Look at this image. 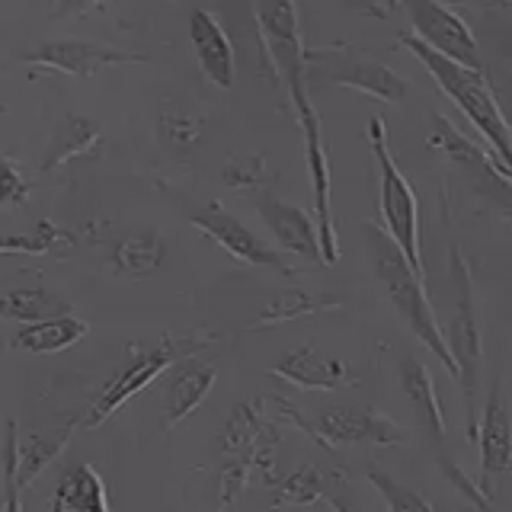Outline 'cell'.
<instances>
[{
  "label": "cell",
  "mask_w": 512,
  "mask_h": 512,
  "mask_svg": "<svg viewBox=\"0 0 512 512\" xmlns=\"http://www.w3.org/2000/svg\"><path fill=\"white\" fill-rule=\"evenodd\" d=\"M410 52L423 61V68L436 77V84L442 87V93L452 100L464 116L471 119V125L477 128L484 141L490 144V151L496 157V167L512 176V128L503 116L500 103H496L493 90L487 87V80L480 71L464 68L458 61H448L445 55L432 52V48L416 39V36H400Z\"/></svg>",
  "instance_id": "1"
},
{
  "label": "cell",
  "mask_w": 512,
  "mask_h": 512,
  "mask_svg": "<svg viewBox=\"0 0 512 512\" xmlns=\"http://www.w3.org/2000/svg\"><path fill=\"white\" fill-rule=\"evenodd\" d=\"M372 256H375L378 279L384 285V292H388L391 304L397 308V314L407 320V327L420 336L432 352H436L448 372L458 375V365L452 359V352H448V343L436 324V314H432V304L423 292V276L413 272V266L404 260V253L397 250L394 240L381 231L372 234Z\"/></svg>",
  "instance_id": "2"
},
{
  "label": "cell",
  "mask_w": 512,
  "mask_h": 512,
  "mask_svg": "<svg viewBox=\"0 0 512 512\" xmlns=\"http://www.w3.org/2000/svg\"><path fill=\"white\" fill-rule=\"evenodd\" d=\"M368 138H372V151L378 160L381 173V218H384V234H388L397 250L404 253V260L413 266V272L423 276V260H420V205H416V192L407 183V176L397 170L394 157L388 151V128H384L381 116H372L368 122Z\"/></svg>",
  "instance_id": "3"
},
{
  "label": "cell",
  "mask_w": 512,
  "mask_h": 512,
  "mask_svg": "<svg viewBox=\"0 0 512 512\" xmlns=\"http://www.w3.org/2000/svg\"><path fill=\"white\" fill-rule=\"evenodd\" d=\"M452 279L458 288L455 314H452V330H448V352L458 365V378L464 388V400H468V432L474 439L477 432V400H480V365H484V340H480L477 317H474V295H471V276L464 266L461 253H452Z\"/></svg>",
  "instance_id": "4"
},
{
  "label": "cell",
  "mask_w": 512,
  "mask_h": 512,
  "mask_svg": "<svg viewBox=\"0 0 512 512\" xmlns=\"http://www.w3.org/2000/svg\"><path fill=\"white\" fill-rule=\"evenodd\" d=\"M256 23L263 29V39L269 48V58L276 64V74L292 96L295 109L308 106V61H304L301 45V26H298V7L295 0H256Z\"/></svg>",
  "instance_id": "5"
},
{
  "label": "cell",
  "mask_w": 512,
  "mask_h": 512,
  "mask_svg": "<svg viewBox=\"0 0 512 512\" xmlns=\"http://www.w3.org/2000/svg\"><path fill=\"white\" fill-rule=\"evenodd\" d=\"M192 343H183V340H167L160 343L148 352H141V356H135L132 362H128L122 372L116 378L106 381V388L93 397V404L84 416V426L93 429V426H103L106 420L116 410H122L128 400H132L135 394H141L144 388H151V384L167 372L170 365H176L180 359L189 356Z\"/></svg>",
  "instance_id": "6"
},
{
  "label": "cell",
  "mask_w": 512,
  "mask_h": 512,
  "mask_svg": "<svg viewBox=\"0 0 512 512\" xmlns=\"http://www.w3.org/2000/svg\"><path fill=\"white\" fill-rule=\"evenodd\" d=\"M407 10L416 39H423L432 52L445 55L448 61H458L464 68L484 74L474 32L455 10H448L439 0H407Z\"/></svg>",
  "instance_id": "7"
},
{
  "label": "cell",
  "mask_w": 512,
  "mask_h": 512,
  "mask_svg": "<svg viewBox=\"0 0 512 512\" xmlns=\"http://www.w3.org/2000/svg\"><path fill=\"white\" fill-rule=\"evenodd\" d=\"M23 61L42 71L90 77L93 71L109 68V64H141V61H148V55L125 52V48L96 42V39H48L32 48V52H26Z\"/></svg>",
  "instance_id": "8"
},
{
  "label": "cell",
  "mask_w": 512,
  "mask_h": 512,
  "mask_svg": "<svg viewBox=\"0 0 512 512\" xmlns=\"http://www.w3.org/2000/svg\"><path fill=\"white\" fill-rule=\"evenodd\" d=\"M304 61L320 64V71L336 87L362 90L368 96H378L384 103H404L407 96V80L394 74L391 68H384L381 61H372L359 52H304Z\"/></svg>",
  "instance_id": "9"
},
{
  "label": "cell",
  "mask_w": 512,
  "mask_h": 512,
  "mask_svg": "<svg viewBox=\"0 0 512 512\" xmlns=\"http://www.w3.org/2000/svg\"><path fill=\"white\" fill-rule=\"evenodd\" d=\"M192 228H199L208 240H215V244L231 253L237 263H247V266H263V269H279V272H292V266L285 263V256L269 247L266 240L250 231L244 221L237 215L224 212L221 205H212V208H202V212L192 215Z\"/></svg>",
  "instance_id": "10"
},
{
  "label": "cell",
  "mask_w": 512,
  "mask_h": 512,
  "mask_svg": "<svg viewBox=\"0 0 512 512\" xmlns=\"http://www.w3.org/2000/svg\"><path fill=\"white\" fill-rule=\"evenodd\" d=\"M189 39H192V52L202 74L212 80L215 87L228 90L234 84V45L228 29L218 23L215 13L196 10L189 20Z\"/></svg>",
  "instance_id": "11"
},
{
  "label": "cell",
  "mask_w": 512,
  "mask_h": 512,
  "mask_svg": "<svg viewBox=\"0 0 512 512\" xmlns=\"http://www.w3.org/2000/svg\"><path fill=\"white\" fill-rule=\"evenodd\" d=\"M260 215L266 221V228L276 237L279 250L285 253H298L304 260L320 263V234H317V221L298 205H288L282 199L263 196L260 199Z\"/></svg>",
  "instance_id": "12"
},
{
  "label": "cell",
  "mask_w": 512,
  "mask_h": 512,
  "mask_svg": "<svg viewBox=\"0 0 512 512\" xmlns=\"http://www.w3.org/2000/svg\"><path fill=\"white\" fill-rule=\"evenodd\" d=\"M480 448H484V484H490V480L503 477L512 464V407L500 378L490 384L487 413L480 423Z\"/></svg>",
  "instance_id": "13"
},
{
  "label": "cell",
  "mask_w": 512,
  "mask_h": 512,
  "mask_svg": "<svg viewBox=\"0 0 512 512\" xmlns=\"http://www.w3.org/2000/svg\"><path fill=\"white\" fill-rule=\"evenodd\" d=\"M320 436L333 445H356V442H381L391 445L400 442V429L375 410H356V407H333L317 420Z\"/></svg>",
  "instance_id": "14"
},
{
  "label": "cell",
  "mask_w": 512,
  "mask_h": 512,
  "mask_svg": "<svg viewBox=\"0 0 512 512\" xmlns=\"http://www.w3.org/2000/svg\"><path fill=\"white\" fill-rule=\"evenodd\" d=\"M272 375H279L285 381L298 384V388H311V391H333V388H346L352 384V372L333 356H324L311 346H301L295 352L282 356L272 365Z\"/></svg>",
  "instance_id": "15"
},
{
  "label": "cell",
  "mask_w": 512,
  "mask_h": 512,
  "mask_svg": "<svg viewBox=\"0 0 512 512\" xmlns=\"http://www.w3.org/2000/svg\"><path fill=\"white\" fill-rule=\"evenodd\" d=\"M218 381V365L205 362V359H189L186 365H180V372L173 375L170 388H167V410L160 426L173 429L180 426L186 416L202 407V400L208 397V391L215 388Z\"/></svg>",
  "instance_id": "16"
},
{
  "label": "cell",
  "mask_w": 512,
  "mask_h": 512,
  "mask_svg": "<svg viewBox=\"0 0 512 512\" xmlns=\"http://www.w3.org/2000/svg\"><path fill=\"white\" fill-rule=\"evenodd\" d=\"M87 336V320L68 314H55L36 320V324H23L13 336V346L29 352V356H55V352L71 349Z\"/></svg>",
  "instance_id": "17"
},
{
  "label": "cell",
  "mask_w": 512,
  "mask_h": 512,
  "mask_svg": "<svg viewBox=\"0 0 512 512\" xmlns=\"http://www.w3.org/2000/svg\"><path fill=\"white\" fill-rule=\"evenodd\" d=\"M52 512H109V493L93 464H74L61 477L52 496Z\"/></svg>",
  "instance_id": "18"
},
{
  "label": "cell",
  "mask_w": 512,
  "mask_h": 512,
  "mask_svg": "<svg viewBox=\"0 0 512 512\" xmlns=\"http://www.w3.org/2000/svg\"><path fill=\"white\" fill-rule=\"evenodd\" d=\"M71 432L74 426L68 429H55V432H36V436H29L23 445L16 442V487L26 490L32 487V480H36L48 464H52L64 448H68L71 442Z\"/></svg>",
  "instance_id": "19"
},
{
  "label": "cell",
  "mask_w": 512,
  "mask_h": 512,
  "mask_svg": "<svg viewBox=\"0 0 512 512\" xmlns=\"http://www.w3.org/2000/svg\"><path fill=\"white\" fill-rule=\"evenodd\" d=\"M68 311H71V301H64L61 295L48 292L42 285L7 288V292H0V317L16 320V324H36V320L68 314Z\"/></svg>",
  "instance_id": "20"
},
{
  "label": "cell",
  "mask_w": 512,
  "mask_h": 512,
  "mask_svg": "<svg viewBox=\"0 0 512 512\" xmlns=\"http://www.w3.org/2000/svg\"><path fill=\"white\" fill-rule=\"evenodd\" d=\"M100 141V125L87 116H64V122L55 128L52 141H48V154L42 160V173H52L68 160L93 151V144Z\"/></svg>",
  "instance_id": "21"
},
{
  "label": "cell",
  "mask_w": 512,
  "mask_h": 512,
  "mask_svg": "<svg viewBox=\"0 0 512 512\" xmlns=\"http://www.w3.org/2000/svg\"><path fill=\"white\" fill-rule=\"evenodd\" d=\"M400 381H404V391L410 397V404L416 407V413H420V420L426 423V429L439 439L445 432V420H442L436 384H432L429 368L416 356H404V362H400Z\"/></svg>",
  "instance_id": "22"
},
{
  "label": "cell",
  "mask_w": 512,
  "mask_h": 512,
  "mask_svg": "<svg viewBox=\"0 0 512 512\" xmlns=\"http://www.w3.org/2000/svg\"><path fill=\"white\" fill-rule=\"evenodd\" d=\"M164 260H167V244L157 231L128 234L125 240H119V247H116V266L132 279L151 276V272H157L160 266H164Z\"/></svg>",
  "instance_id": "23"
},
{
  "label": "cell",
  "mask_w": 512,
  "mask_h": 512,
  "mask_svg": "<svg viewBox=\"0 0 512 512\" xmlns=\"http://www.w3.org/2000/svg\"><path fill=\"white\" fill-rule=\"evenodd\" d=\"M330 301H320L314 295H304V292H285L276 301L269 304L263 311V324H279V320H295L304 314H314L320 308H327Z\"/></svg>",
  "instance_id": "24"
},
{
  "label": "cell",
  "mask_w": 512,
  "mask_h": 512,
  "mask_svg": "<svg viewBox=\"0 0 512 512\" xmlns=\"http://www.w3.org/2000/svg\"><path fill=\"white\" fill-rule=\"evenodd\" d=\"M372 477V484L381 490V496L388 500V506H391V512H436L432 509L420 493H413V490H407V487H400V484H394V480L388 477V474H381V471H372L368 474Z\"/></svg>",
  "instance_id": "25"
},
{
  "label": "cell",
  "mask_w": 512,
  "mask_h": 512,
  "mask_svg": "<svg viewBox=\"0 0 512 512\" xmlns=\"http://www.w3.org/2000/svg\"><path fill=\"white\" fill-rule=\"evenodd\" d=\"M29 199V183L23 173L10 160H0V205H26Z\"/></svg>",
  "instance_id": "26"
},
{
  "label": "cell",
  "mask_w": 512,
  "mask_h": 512,
  "mask_svg": "<svg viewBox=\"0 0 512 512\" xmlns=\"http://www.w3.org/2000/svg\"><path fill=\"white\" fill-rule=\"evenodd\" d=\"M16 423H7V442H4V480H7V512H23L20 487H16Z\"/></svg>",
  "instance_id": "27"
},
{
  "label": "cell",
  "mask_w": 512,
  "mask_h": 512,
  "mask_svg": "<svg viewBox=\"0 0 512 512\" xmlns=\"http://www.w3.org/2000/svg\"><path fill=\"white\" fill-rule=\"evenodd\" d=\"M103 0H58L55 16H68V13H87L93 7H100Z\"/></svg>",
  "instance_id": "28"
},
{
  "label": "cell",
  "mask_w": 512,
  "mask_h": 512,
  "mask_svg": "<svg viewBox=\"0 0 512 512\" xmlns=\"http://www.w3.org/2000/svg\"><path fill=\"white\" fill-rule=\"evenodd\" d=\"M330 503H333V509H336V512H362L356 503L346 500V496H330Z\"/></svg>",
  "instance_id": "29"
},
{
  "label": "cell",
  "mask_w": 512,
  "mask_h": 512,
  "mask_svg": "<svg viewBox=\"0 0 512 512\" xmlns=\"http://www.w3.org/2000/svg\"><path fill=\"white\" fill-rule=\"evenodd\" d=\"M384 4V10H394V7H400V0H381Z\"/></svg>",
  "instance_id": "30"
},
{
  "label": "cell",
  "mask_w": 512,
  "mask_h": 512,
  "mask_svg": "<svg viewBox=\"0 0 512 512\" xmlns=\"http://www.w3.org/2000/svg\"><path fill=\"white\" fill-rule=\"evenodd\" d=\"M506 55H509V58H512V48H506Z\"/></svg>",
  "instance_id": "31"
}]
</instances>
